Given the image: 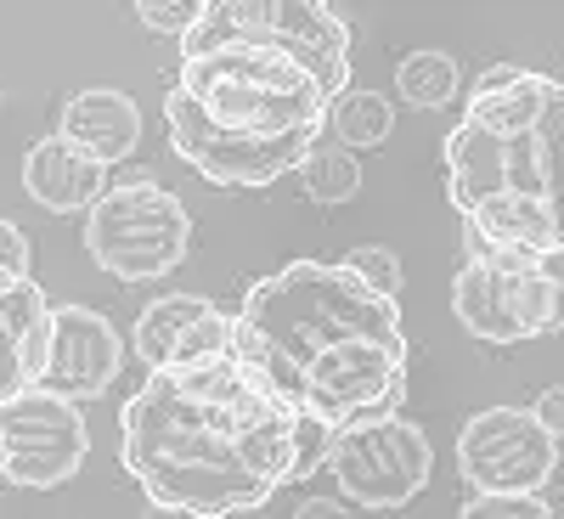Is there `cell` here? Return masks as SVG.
I'll return each mask as SVG.
<instances>
[{
	"label": "cell",
	"mask_w": 564,
	"mask_h": 519,
	"mask_svg": "<svg viewBox=\"0 0 564 519\" xmlns=\"http://www.w3.org/2000/svg\"><path fill=\"white\" fill-rule=\"evenodd\" d=\"M119 367H124L119 327L102 311H90V305H57L52 311V345H45V367H40L34 390L79 407V401L108 396V385L119 379Z\"/></svg>",
	"instance_id": "cell-11"
},
{
	"label": "cell",
	"mask_w": 564,
	"mask_h": 519,
	"mask_svg": "<svg viewBox=\"0 0 564 519\" xmlns=\"http://www.w3.org/2000/svg\"><path fill=\"white\" fill-rule=\"evenodd\" d=\"M558 407H564V390H547V396H542V401L531 407V418L542 423L547 435H558V430H564V418H558Z\"/></svg>",
	"instance_id": "cell-24"
},
{
	"label": "cell",
	"mask_w": 564,
	"mask_h": 519,
	"mask_svg": "<svg viewBox=\"0 0 564 519\" xmlns=\"http://www.w3.org/2000/svg\"><path fill=\"white\" fill-rule=\"evenodd\" d=\"M311 204H350L361 193V164L345 148H311V159L294 170Z\"/></svg>",
	"instance_id": "cell-19"
},
{
	"label": "cell",
	"mask_w": 564,
	"mask_h": 519,
	"mask_svg": "<svg viewBox=\"0 0 564 519\" xmlns=\"http://www.w3.org/2000/svg\"><path fill=\"white\" fill-rule=\"evenodd\" d=\"M294 519H350V508L334 502V497H305V502L294 508Z\"/></svg>",
	"instance_id": "cell-25"
},
{
	"label": "cell",
	"mask_w": 564,
	"mask_h": 519,
	"mask_svg": "<svg viewBox=\"0 0 564 519\" xmlns=\"http://www.w3.org/2000/svg\"><path fill=\"white\" fill-rule=\"evenodd\" d=\"M23 193L52 215H74L108 193V170L90 164L85 153H74L63 136H40L23 153Z\"/></svg>",
	"instance_id": "cell-16"
},
{
	"label": "cell",
	"mask_w": 564,
	"mask_h": 519,
	"mask_svg": "<svg viewBox=\"0 0 564 519\" xmlns=\"http://www.w3.org/2000/svg\"><path fill=\"white\" fill-rule=\"evenodd\" d=\"M226 45L289 57L322 85L327 102L350 90V23L322 0H204L193 34L181 40V57L226 52Z\"/></svg>",
	"instance_id": "cell-5"
},
{
	"label": "cell",
	"mask_w": 564,
	"mask_h": 519,
	"mask_svg": "<svg viewBox=\"0 0 564 519\" xmlns=\"http://www.w3.org/2000/svg\"><path fill=\"white\" fill-rule=\"evenodd\" d=\"M198 12H204L198 0H181V7H175V0H141V7H135V18L148 23L153 34H175V40H186V34H193Z\"/></svg>",
	"instance_id": "cell-21"
},
{
	"label": "cell",
	"mask_w": 564,
	"mask_h": 519,
	"mask_svg": "<svg viewBox=\"0 0 564 519\" xmlns=\"http://www.w3.org/2000/svg\"><path fill=\"white\" fill-rule=\"evenodd\" d=\"M327 446L334 435L282 407L238 350L148 372L119 412V463L175 519L265 508L282 486L316 475Z\"/></svg>",
	"instance_id": "cell-1"
},
{
	"label": "cell",
	"mask_w": 564,
	"mask_h": 519,
	"mask_svg": "<svg viewBox=\"0 0 564 519\" xmlns=\"http://www.w3.org/2000/svg\"><path fill=\"white\" fill-rule=\"evenodd\" d=\"M463 519H553L547 497H468Z\"/></svg>",
	"instance_id": "cell-22"
},
{
	"label": "cell",
	"mask_w": 564,
	"mask_h": 519,
	"mask_svg": "<svg viewBox=\"0 0 564 519\" xmlns=\"http://www.w3.org/2000/svg\"><path fill=\"white\" fill-rule=\"evenodd\" d=\"M452 311L463 334L486 345H520L558 327V260L480 255L452 282Z\"/></svg>",
	"instance_id": "cell-7"
},
{
	"label": "cell",
	"mask_w": 564,
	"mask_h": 519,
	"mask_svg": "<svg viewBox=\"0 0 564 519\" xmlns=\"http://www.w3.org/2000/svg\"><path fill=\"white\" fill-rule=\"evenodd\" d=\"M558 141H564V85L536 68L497 63L475 79L457 130L446 136V198L457 215L491 198L558 204Z\"/></svg>",
	"instance_id": "cell-3"
},
{
	"label": "cell",
	"mask_w": 564,
	"mask_h": 519,
	"mask_svg": "<svg viewBox=\"0 0 564 519\" xmlns=\"http://www.w3.org/2000/svg\"><path fill=\"white\" fill-rule=\"evenodd\" d=\"M90 446V430L74 401H57L45 390H23L0 401V480L52 491L79 475Z\"/></svg>",
	"instance_id": "cell-10"
},
{
	"label": "cell",
	"mask_w": 564,
	"mask_h": 519,
	"mask_svg": "<svg viewBox=\"0 0 564 519\" xmlns=\"http://www.w3.org/2000/svg\"><path fill=\"white\" fill-rule=\"evenodd\" d=\"M175 90L186 97V113L209 136H226V141H282V136L327 130L322 85L305 68H294L289 57L249 52V45L181 57Z\"/></svg>",
	"instance_id": "cell-4"
},
{
	"label": "cell",
	"mask_w": 564,
	"mask_h": 519,
	"mask_svg": "<svg viewBox=\"0 0 564 519\" xmlns=\"http://www.w3.org/2000/svg\"><path fill=\"white\" fill-rule=\"evenodd\" d=\"M231 350V316L204 294H164L135 316V356L148 372L198 367Z\"/></svg>",
	"instance_id": "cell-12"
},
{
	"label": "cell",
	"mask_w": 564,
	"mask_h": 519,
	"mask_svg": "<svg viewBox=\"0 0 564 519\" xmlns=\"http://www.w3.org/2000/svg\"><path fill=\"white\" fill-rule=\"evenodd\" d=\"M231 350L282 407L327 435L395 418L406 401L412 345L401 305L372 294L345 266L294 260L249 282L231 311Z\"/></svg>",
	"instance_id": "cell-2"
},
{
	"label": "cell",
	"mask_w": 564,
	"mask_h": 519,
	"mask_svg": "<svg viewBox=\"0 0 564 519\" xmlns=\"http://www.w3.org/2000/svg\"><path fill=\"white\" fill-rule=\"evenodd\" d=\"M0 277H29V238L12 220H0Z\"/></svg>",
	"instance_id": "cell-23"
},
{
	"label": "cell",
	"mask_w": 564,
	"mask_h": 519,
	"mask_svg": "<svg viewBox=\"0 0 564 519\" xmlns=\"http://www.w3.org/2000/svg\"><path fill=\"white\" fill-rule=\"evenodd\" d=\"M558 468V435H547L531 407H486L457 435V475L475 497H536Z\"/></svg>",
	"instance_id": "cell-9"
},
{
	"label": "cell",
	"mask_w": 564,
	"mask_h": 519,
	"mask_svg": "<svg viewBox=\"0 0 564 519\" xmlns=\"http://www.w3.org/2000/svg\"><path fill=\"white\" fill-rule=\"evenodd\" d=\"M327 125H334L345 153L350 148H379V141H390V130H395V102L379 97V90H356L350 85L345 97L327 102Z\"/></svg>",
	"instance_id": "cell-18"
},
{
	"label": "cell",
	"mask_w": 564,
	"mask_h": 519,
	"mask_svg": "<svg viewBox=\"0 0 564 519\" xmlns=\"http://www.w3.org/2000/svg\"><path fill=\"white\" fill-rule=\"evenodd\" d=\"M339 266H345L350 277H361L372 294H384V300L401 294V260H395V249H384V244H361V249H350Z\"/></svg>",
	"instance_id": "cell-20"
},
{
	"label": "cell",
	"mask_w": 564,
	"mask_h": 519,
	"mask_svg": "<svg viewBox=\"0 0 564 519\" xmlns=\"http://www.w3.org/2000/svg\"><path fill=\"white\" fill-rule=\"evenodd\" d=\"M327 475L339 480V491L356 508H406L435 475V446L417 430L412 418H372L356 423V430H339L334 446H327Z\"/></svg>",
	"instance_id": "cell-8"
},
{
	"label": "cell",
	"mask_w": 564,
	"mask_h": 519,
	"mask_svg": "<svg viewBox=\"0 0 564 519\" xmlns=\"http://www.w3.org/2000/svg\"><path fill=\"white\" fill-rule=\"evenodd\" d=\"M457 85H463L457 57H452V52H435V45H430V52L401 57V68H395V97H401L406 108H423V113L452 108Z\"/></svg>",
	"instance_id": "cell-17"
},
{
	"label": "cell",
	"mask_w": 564,
	"mask_h": 519,
	"mask_svg": "<svg viewBox=\"0 0 564 519\" xmlns=\"http://www.w3.org/2000/svg\"><path fill=\"white\" fill-rule=\"evenodd\" d=\"M468 260L480 255H525V260H558V204L531 198H491L463 215Z\"/></svg>",
	"instance_id": "cell-14"
},
{
	"label": "cell",
	"mask_w": 564,
	"mask_h": 519,
	"mask_svg": "<svg viewBox=\"0 0 564 519\" xmlns=\"http://www.w3.org/2000/svg\"><path fill=\"white\" fill-rule=\"evenodd\" d=\"M52 311L34 277H0V401L40 385L45 345H52Z\"/></svg>",
	"instance_id": "cell-13"
},
{
	"label": "cell",
	"mask_w": 564,
	"mask_h": 519,
	"mask_svg": "<svg viewBox=\"0 0 564 519\" xmlns=\"http://www.w3.org/2000/svg\"><path fill=\"white\" fill-rule=\"evenodd\" d=\"M85 249L119 282H159L193 249V215L164 181H119L85 209Z\"/></svg>",
	"instance_id": "cell-6"
},
{
	"label": "cell",
	"mask_w": 564,
	"mask_h": 519,
	"mask_svg": "<svg viewBox=\"0 0 564 519\" xmlns=\"http://www.w3.org/2000/svg\"><path fill=\"white\" fill-rule=\"evenodd\" d=\"M57 136L68 141L74 153H85L90 164L108 170V164L135 153L141 108H135V97H124V90H113V85H90V90H74V97L63 102Z\"/></svg>",
	"instance_id": "cell-15"
}]
</instances>
